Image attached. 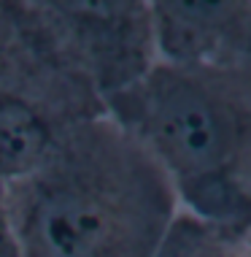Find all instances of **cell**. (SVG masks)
<instances>
[{"label":"cell","mask_w":251,"mask_h":257,"mask_svg":"<svg viewBox=\"0 0 251 257\" xmlns=\"http://www.w3.org/2000/svg\"><path fill=\"white\" fill-rule=\"evenodd\" d=\"M106 114L97 92L0 89V187L27 179L49 160L71 127Z\"/></svg>","instance_id":"5"},{"label":"cell","mask_w":251,"mask_h":257,"mask_svg":"<svg viewBox=\"0 0 251 257\" xmlns=\"http://www.w3.org/2000/svg\"><path fill=\"white\" fill-rule=\"evenodd\" d=\"M103 103L159 163L184 211L251 230V68L157 60Z\"/></svg>","instance_id":"2"},{"label":"cell","mask_w":251,"mask_h":257,"mask_svg":"<svg viewBox=\"0 0 251 257\" xmlns=\"http://www.w3.org/2000/svg\"><path fill=\"white\" fill-rule=\"evenodd\" d=\"M52 36L103 98L159 60L151 0H36Z\"/></svg>","instance_id":"3"},{"label":"cell","mask_w":251,"mask_h":257,"mask_svg":"<svg viewBox=\"0 0 251 257\" xmlns=\"http://www.w3.org/2000/svg\"><path fill=\"white\" fill-rule=\"evenodd\" d=\"M251 230L203 219L178 208L154 257H246Z\"/></svg>","instance_id":"7"},{"label":"cell","mask_w":251,"mask_h":257,"mask_svg":"<svg viewBox=\"0 0 251 257\" xmlns=\"http://www.w3.org/2000/svg\"><path fill=\"white\" fill-rule=\"evenodd\" d=\"M157 57L251 68V0H151Z\"/></svg>","instance_id":"4"},{"label":"cell","mask_w":251,"mask_h":257,"mask_svg":"<svg viewBox=\"0 0 251 257\" xmlns=\"http://www.w3.org/2000/svg\"><path fill=\"white\" fill-rule=\"evenodd\" d=\"M0 257H25L17 235V225H14L11 217L9 195H6L3 187H0Z\"/></svg>","instance_id":"8"},{"label":"cell","mask_w":251,"mask_h":257,"mask_svg":"<svg viewBox=\"0 0 251 257\" xmlns=\"http://www.w3.org/2000/svg\"><path fill=\"white\" fill-rule=\"evenodd\" d=\"M6 195L25 257H154L181 208L159 163L108 114L71 127Z\"/></svg>","instance_id":"1"},{"label":"cell","mask_w":251,"mask_h":257,"mask_svg":"<svg viewBox=\"0 0 251 257\" xmlns=\"http://www.w3.org/2000/svg\"><path fill=\"white\" fill-rule=\"evenodd\" d=\"M246 257H251V244H248V252H246Z\"/></svg>","instance_id":"9"},{"label":"cell","mask_w":251,"mask_h":257,"mask_svg":"<svg viewBox=\"0 0 251 257\" xmlns=\"http://www.w3.org/2000/svg\"><path fill=\"white\" fill-rule=\"evenodd\" d=\"M0 89L97 92L52 36L36 0H0Z\"/></svg>","instance_id":"6"}]
</instances>
